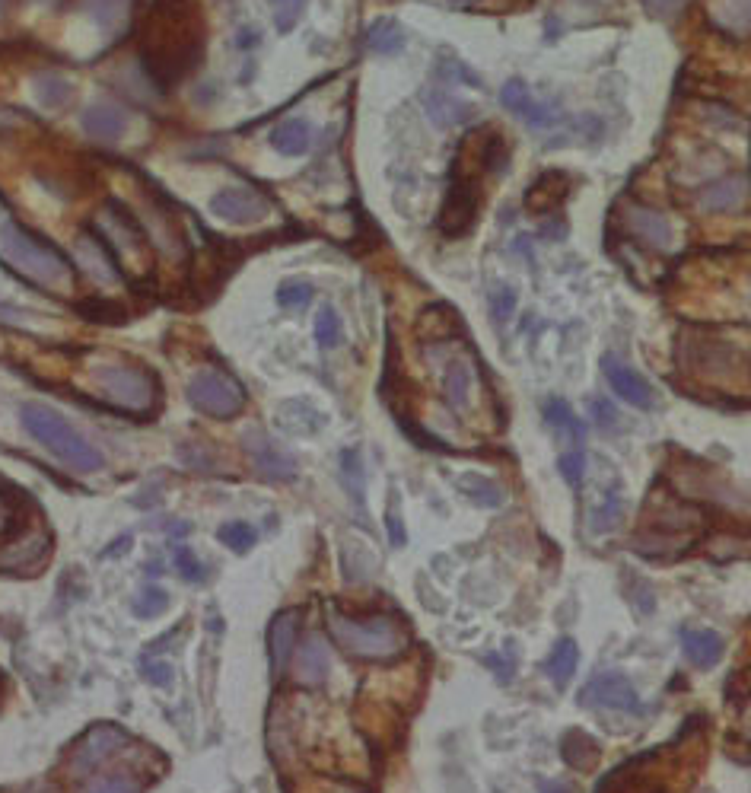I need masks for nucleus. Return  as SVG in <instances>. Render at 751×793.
<instances>
[{"mask_svg": "<svg viewBox=\"0 0 751 793\" xmlns=\"http://www.w3.org/2000/svg\"><path fill=\"white\" fill-rule=\"evenodd\" d=\"M681 650H685V657L701 666V669H710L723 660L726 653V644L723 637L716 631H707V628H681Z\"/></svg>", "mask_w": 751, "mask_h": 793, "instance_id": "nucleus-17", "label": "nucleus"}, {"mask_svg": "<svg viewBox=\"0 0 751 793\" xmlns=\"http://www.w3.org/2000/svg\"><path fill=\"white\" fill-rule=\"evenodd\" d=\"M125 128H128V118L118 106H112V102H96V106L83 112V131L102 144L118 141V137L125 134Z\"/></svg>", "mask_w": 751, "mask_h": 793, "instance_id": "nucleus-18", "label": "nucleus"}, {"mask_svg": "<svg viewBox=\"0 0 751 793\" xmlns=\"http://www.w3.org/2000/svg\"><path fill=\"white\" fill-rule=\"evenodd\" d=\"M522 118H526L532 128H557V125H564L567 112H564L561 102H538L535 99L532 109L522 115Z\"/></svg>", "mask_w": 751, "mask_h": 793, "instance_id": "nucleus-35", "label": "nucleus"}, {"mask_svg": "<svg viewBox=\"0 0 751 793\" xmlns=\"http://www.w3.org/2000/svg\"><path fill=\"white\" fill-rule=\"evenodd\" d=\"M516 249H519L522 258H529V262H532V243H529L526 236H519V239H516Z\"/></svg>", "mask_w": 751, "mask_h": 793, "instance_id": "nucleus-51", "label": "nucleus"}, {"mask_svg": "<svg viewBox=\"0 0 751 793\" xmlns=\"http://www.w3.org/2000/svg\"><path fill=\"white\" fill-rule=\"evenodd\" d=\"M573 188V179L561 169H548L526 188V211L529 214H551L554 208H561Z\"/></svg>", "mask_w": 751, "mask_h": 793, "instance_id": "nucleus-13", "label": "nucleus"}, {"mask_svg": "<svg viewBox=\"0 0 751 793\" xmlns=\"http://www.w3.org/2000/svg\"><path fill=\"white\" fill-rule=\"evenodd\" d=\"M513 309H516V290L510 284H497L491 290V316L497 325H506L513 316Z\"/></svg>", "mask_w": 751, "mask_h": 793, "instance_id": "nucleus-40", "label": "nucleus"}, {"mask_svg": "<svg viewBox=\"0 0 751 793\" xmlns=\"http://www.w3.org/2000/svg\"><path fill=\"white\" fill-rule=\"evenodd\" d=\"M274 10V26L277 32H293V26L300 23V16L306 10L309 0H268Z\"/></svg>", "mask_w": 751, "mask_h": 793, "instance_id": "nucleus-38", "label": "nucleus"}, {"mask_svg": "<svg viewBox=\"0 0 751 793\" xmlns=\"http://www.w3.org/2000/svg\"><path fill=\"white\" fill-rule=\"evenodd\" d=\"M573 128L580 131V137L589 144H599L605 137V122L599 115H580V125H573Z\"/></svg>", "mask_w": 751, "mask_h": 793, "instance_id": "nucleus-46", "label": "nucleus"}, {"mask_svg": "<svg viewBox=\"0 0 751 793\" xmlns=\"http://www.w3.org/2000/svg\"><path fill=\"white\" fill-rule=\"evenodd\" d=\"M220 542H223L226 548H233L236 555H242V551H249V548L258 542V536H255V529H252L249 523L236 520V523L220 526Z\"/></svg>", "mask_w": 751, "mask_h": 793, "instance_id": "nucleus-37", "label": "nucleus"}, {"mask_svg": "<svg viewBox=\"0 0 751 793\" xmlns=\"http://www.w3.org/2000/svg\"><path fill=\"white\" fill-rule=\"evenodd\" d=\"M433 74L440 77V80H452V83H465V86H475V90H481L484 80L471 71V67L465 61H459L456 55H440V61H436L433 67Z\"/></svg>", "mask_w": 751, "mask_h": 793, "instance_id": "nucleus-32", "label": "nucleus"}, {"mask_svg": "<svg viewBox=\"0 0 751 793\" xmlns=\"http://www.w3.org/2000/svg\"><path fill=\"white\" fill-rule=\"evenodd\" d=\"M592 415H596V421H599L602 430H611V427L618 424V411H615V405L605 402V399H596V402H592Z\"/></svg>", "mask_w": 751, "mask_h": 793, "instance_id": "nucleus-48", "label": "nucleus"}, {"mask_svg": "<svg viewBox=\"0 0 751 793\" xmlns=\"http://www.w3.org/2000/svg\"><path fill=\"white\" fill-rule=\"evenodd\" d=\"M557 469H561L564 481L570 488H580L583 485V475H586V450H567L557 459Z\"/></svg>", "mask_w": 751, "mask_h": 793, "instance_id": "nucleus-39", "label": "nucleus"}, {"mask_svg": "<svg viewBox=\"0 0 751 793\" xmlns=\"http://www.w3.org/2000/svg\"><path fill=\"white\" fill-rule=\"evenodd\" d=\"M545 421L557 430V434L567 437L573 443L570 450H583V443H586V424L573 415V408L564 399H548L545 402Z\"/></svg>", "mask_w": 751, "mask_h": 793, "instance_id": "nucleus-22", "label": "nucleus"}, {"mask_svg": "<svg viewBox=\"0 0 751 793\" xmlns=\"http://www.w3.org/2000/svg\"><path fill=\"white\" fill-rule=\"evenodd\" d=\"M421 102H424L427 118L436 128H456V125H465V122L475 118V106H468V102H462L452 93L440 90V86H430V90H424Z\"/></svg>", "mask_w": 751, "mask_h": 793, "instance_id": "nucleus-14", "label": "nucleus"}, {"mask_svg": "<svg viewBox=\"0 0 751 793\" xmlns=\"http://www.w3.org/2000/svg\"><path fill=\"white\" fill-rule=\"evenodd\" d=\"M312 284H303V281H284L281 287H277V303H281L284 309H300L312 300Z\"/></svg>", "mask_w": 751, "mask_h": 793, "instance_id": "nucleus-41", "label": "nucleus"}, {"mask_svg": "<svg viewBox=\"0 0 751 793\" xmlns=\"http://www.w3.org/2000/svg\"><path fill=\"white\" fill-rule=\"evenodd\" d=\"M96 389L102 392L112 408L128 411V415H150L160 402V383L156 376L144 367H128V364H109L93 373Z\"/></svg>", "mask_w": 751, "mask_h": 793, "instance_id": "nucleus-5", "label": "nucleus"}, {"mask_svg": "<svg viewBox=\"0 0 751 793\" xmlns=\"http://www.w3.org/2000/svg\"><path fill=\"white\" fill-rule=\"evenodd\" d=\"M169 609V593L163 590V586H144V590H137L134 599H131V612L137 618H156V615H163Z\"/></svg>", "mask_w": 751, "mask_h": 793, "instance_id": "nucleus-31", "label": "nucleus"}, {"mask_svg": "<svg viewBox=\"0 0 751 793\" xmlns=\"http://www.w3.org/2000/svg\"><path fill=\"white\" fill-rule=\"evenodd\" d=\"M125 746H128L125 730L115 727V723H99V727H93L80 739V746L71 758V774H90L96 765H102Z\"/></svg>", "mask_w": 751, "mask_h": 793, "instance_id": "nucleus-8", "label": "nucleus"}, {"mask_svg": "<svg viewBox=\"0 0 751 793\" xmlns=\"http://www.w3.org/2000/svg\"><path fill=\"white\" fill-rule=\"evenodd\" d=\"M328 631H331V637H335V644L357 660H395L411 644L408 631L401 628L395 618H386V615L357 622V618H347V615L331 609L328 612Z\"/></svg>", "mask_w": 751, "mask_h": 793, "instance_id": "nucleus-3", "label": "nucleus"}, {"mask_svg": "<svg viewBox=\"0 0 751 793\" xmlns=\"http://www.w3.org/2000/svg\"><path fill=\"white\" fill-rule=\"evenodd\" d=\"M147 574H163V564H160V561H156V564L150 561V564H147Z\"/></svg>", "mask_w": 751, "mask_h": 793, "instance_id": "nucleus-53", "label": "nucleus"}, {"mask_svg": "<svg viewBox=\"0 0 751 793\" xmlns=\"http://www.w3.org/2000/svg\"><path fill=\"white\" fill-rule=\"evenodd\" d=\"M309 137H312V131L306 122H300V118H287V122L274 125L271 147L277 153H287V157H300V153H306V147H309Z\"/></svg>", "mask_w": 751, "mask_h": 793, "instance_id": "nucleus-26", "label": "nucleus"}, {"mask_svg": "<svg viewBox=\"0 0 751 793\" xmlns=\"http://www.w3.org/2000/svg\"><path fill=\"white\" fill-rule=\"evenodd\" d=\"M0 249H4L7 265L36 287H64L74 281L71 258L55 243H48L45 236L20 227V223L10 220L0 227Z\"/></svg>", "mask_w": 751, "mask_h": 793, "instance_id": "nucleus-2", "label": "nucleus"}, {"mask_svg": "<svg viewBox=\"0 0 751 793\" xmlns=\"http://www.w3.org/2000/svg\"><path fill=\"white\" fill-rule=\"evenodd\" d=\"M176 567H179V577L188 583H201L207 577V567L195 558V551L188 545H176Z\"/></svg>", "mask_w": 751, "mask_h": 793, "instance_id": "nucleus-42", "label": "nucleus"}, {"mask_svg": "<svg viewBox=\"0 0 751 793\" xmlns=\"http://www.w3.org/2000/svg\"><path fill=\"white\" fill-rule=\"evenodd\" d=\"M246 453L255 465V472L268 481H293L296 478V459L290 453H284L268 434L261 430H249L246 434Z\"/></svg>", "mask_w": 751, "mask_h": 793, "instance_id": "nucleus-9", "label": "nucleus"}, {"mask_svg": "<svg viewBox=\"0 0 751 793\" xmlns=\"http://www.w3.org/2000/svg\"><path fill=\"white\" fill-rule=\"evenodd\" d=\"M500 102H503V109L506 112H513V115H526L532 109V93H529V86L522 83V80H506L503 83V90H500Z\"/></svg>", "mask_w": 751, "mask_h": 793, "instance_id": "nucleus-34", "label": "nucleus"}, {"mask_svg": "<svg viewBox=\"0 0 751 793\" xmlns=\"http://www.w3.org/2000/svg\"><path fill=\"white\" fill-rule=\"evenodd\" d=\"M204 23L195 0H156L141 29V61L163 90L188 77L204 58Z\"/></svg>", "mask_w": 751, "mask_h": 793, "instance_id": "nucleus-1", "label": "nucleus"}, {"mask_svg": "<svg viewBox=\"0 0 751 793\" xmlns=\"http://www.w3.org/2000/svg\"><path fill=\"white\" fill-rule=\"evenodd\" d=\"M188 402L195 405L201 415L207 418H236L242 408H246V389L239 386V379H233L223 370H198L188 383Z\"/></svg>", "mask_w": 751, "mask_h": 793, "instance_id": "nucleus-6", "label": "nucleus"}, {"mask_svg": "<svg viewBox=\"0 0 751 793\" xmlns=\"http://www.w3.org/2000/svg\"><path fill=\"white\" fill-rule=\"evenodd\" d=\"M296 682L306 688H316L328 679V644L319 634H309L300 653H296Z\"/></svg>", "mask_w": 751, "mask_h": 793, "instance_id": "nucleus-16", "label": "nucleus"}, {"mask_svg": "<svg viewBox=\"0 0 751 793\" xmlns=\"http://www.w3.org/2000/svg\"><path fill=\"white\" fill-rule=\"evenodd\" d=\"M16 319H23L20 309L10 306V303H0V322H16Z\"/></svg>", "mask_w": 751, "mask_h": 793, "instance_id": "nucleus-50", "label": "nucleus"}, {"mask_svg": "<svg viewBox=\"0 0 751 793\" xmlns=\"http://www.w3.org/2000/svg\"><path fill=\"white\" fill-rule=\"evenodd\" d=\"M748 198V179L745 176H726L710 182L701 192V208L707 214H736Z\"/></svg>", "mask_w": 751, "mask_h": 793, "instance_id": "nucleus-15", "label": "nucleus"}, {"mask_svg": "<svg viewBox=\"0 0 751 793\" xmlns=\"http://www.w3.org/2000/svg\"><path fill=\"white\" fill-rule=\"evenodd\" d=\"M316 341L322 348H338L344 341V329H341V316L331 306H322L316 316Z\"/></svg>", "mask_w": 751, "mask_h": 793, "instance_id": "nucleus-33", "label": "nucleus"}, {"mask_svg": "<svg viewBox=\"0 0 751 793\" xmlns=\"http://www.w3.org/2000/svg\"><path fill=\"white\" fill-rule=\"evenodd\" d=\"M627 227H631V233L637 239H643L646 246H653V249H666L672 243V227H669V220L650 211V208H631L627 211Z\"/></svg>", "mask_w": 751, "mask_h": 793, "instance_id": "nucleus-20", "label": "nucleus"}, {"mask_svg": "<svg viewBox=\"0 0 751 793\" xmlns=\"http://www.w3.org/2000/svg\"><path fill=\"white\" fill-rule=\"evenodd\" d=\"M144 784L131 781L128 774H102V778H93L80 793H141Z\"/></svg>", "mask_w": 751, "mask_h": 793, "instance_id": "nucleus-36", "label": "nucleus"}, {"mask_svg": "<svg viewBox=\"0 0 751 793\" xmlns=\"http://www.w3.org/2000/svg\"><path fill=\"white\" fill-rule=\"evenodd\" d=\"M338 472H341V481H344L347 494H351V501L363 510L366 507V475H363L360 450H341Z\"/></svg>", "mask_w": 751, "mask_h": 793, "instance_id": "nucleus-27", "label": "nucleus"}, {"mask_svg": "<svg viewBox=\"0 0 751 793\" xmlns=\"http://www.w3.org/2000/svg\"><path fill=\"white\" fill-rule=\"evenodd\" d=\"M456 485H459V491L468 497V501L478 504V507H500L506 501V491L497 485V481L484 478V475H475V472L459 475Z\"/></svg>", "mask_w": 751, "mask_h": 793, "instance_id": "nucleus-25", "label": "nucleus"}, {"mask_svg": "<svg viewBox=\"0 0 751 793\" xmlns=\"http://www.w3.org/2000/svg\"><path fill=\"white\" fill-rule=\"evenodd\" d=\"M131 542H134L131 536H121V539H115V545H112V548L102 551L99 558H115V555H121V551H125V548H131Z\"/></svg>", "mask_w": 751, "mask_h": 793, "instance_id": "nucleus-49", "label": "nucleus"}, {"mask_svg": "<svg viewBox=\"0 0 751 793\" xmlns=\"http://www.w3.org/2000/svg\"><path fill=\"white\" fill-rule=\"evenodd\" d=\"M576 666H580V647H576L573 637H561L551 653H548V660H545V672H548V679L557 685V688H564L570 679H573V672Z\"/></svg>", "mask_w": 751, "mask_h": 793, "instance_id": "nucleus-23", "label": "nucleus"}, {"mask_svg": "<svg viewBox=\"0 0 751 793\" xmlns=\"http://www.w3.org/2000/svg\"><path fill=\"white\" fill-rule=\"evenodd\" d=\"M211 214H217L226 223H258L268 214V201L258 192H252V188L230 185V188H220L211 198Z\"/></svg>", "mask_w": 751, "mask_h": 793, "instance_id": "nucleus-11", "label": "nucleus"}, {"mask_svg": "<svg viewBox=\"0 0 751 793\" xmlns=\"http://www.w3.org/2000/svg\"><path fill=\"white\" fill-rule=\"evenodd\" d=\"M45 551H48V536L23 539L16 548L0 551V567H29V564H36Z\"/></svg>", "mask_w": 751, "mask_h": 793, "instance_id": "nucleus-30", "label": "nucleus"}, {"mask_svg": "<svg viewBox=\"0 0 751 793\" xmlns=\"http://www.w3.org/2000/svg\"><path fill=\"white\" fill-rule=\"evenodd\" d=\"M405 29H401L398 20H376L370 29H366V48L373 51V55H401L405 51Z\"/></svg>", "mask_w": 751, "mask_h": 793, "instance_id": "nucleus-24", "label": "nucleus"}, {"mask_svg": "<svg viewBox=\"0 0 751 793\" xmlns=\"http://www.w3.org/2000/svg\"><path fill=\"white\" fill-rule=\"evenodd\" d=\"M602 373L608 379V386L615 389L618 399H624L627 405H634V408H653L650 383H646V379L634 367H627L624 360H618L615 354H605L602 357Z\"/></svg>", "mask_w": 751, "mask_h": 793, "instance_id": "nucleus-12", "label": "nucleus"}, {"mask_svg": "<svg viewBox=\"0 0 751 793\" xmlns=\"http://www.w3.org/2000/svg\"><path fill=\"white\" fill-rule=\"evenodd\" d=\"M621 516H624V497H621L618 488H608L602 494L599 507L592 510V523L589 526H592V532H611L621 523Z\"/></svg>", "mask_w": 751, "mask_h": 793, "instance_id": "nucleus-29", "label": "nucleus"}, {"mask_svg": "<svg viewBox=\"0 0 751 793\" xmlns=\"http://www.w3.org/2000/svg\"><path fill=\"white\" fill-rule=\"evenodd\" d=\"M583 704H596V708H611V711H640V695L637 688L627 682L621 672H602L583 688Z\"/></svg>", "mask_w": 751, "mask_h": 793, "instance_id": "nucleus-10", "label": "nucleus"}, {"mask_svg": "<svg viewBox=\"0 0 751 793\" xmlns=\"http://www.w3.org/2000/svg\"><path fill=\"white\" fill-rule=\"evenodd\" d=\"M39 96L48 102V106H55V102H64V96H71V86H67L61 77H42L39 80Z\"/></svg>", "mask_w": 751, "mask_h": 793, "instance_id": "nucleus-44", "label": "nucleus"}, {"mask_svg": "<svg viewBox=\"0 0 751 793\" xmlns=\"http://www.w3.org/2000/svg\"><path fill=\"white\" fill-rule=\"evenodd\" d=\"M386 529H389V542H392L395 548L405 545V526H401V516H398V497H395V494H392V501H389Z\"/></svg>", "mask_w": 751, "mask_h": 793, "instance_id": "nucleus-47", "label": "nucleus"}, {"mask_svg": "<svg viewBox=\"0 0 751 793\" xmlns=\"http://www.w3.org/2000/svg\"><path fill=\"white\" fill-rule=\"evenodd\" d=\"M643 10L656 16V20H672V16L681 13V7H685V0H640Z\"/></svg>", "mask_w": 751, "mask_h": 793, "instance_id": "nucleus-45", "label": "nucleus"}, {"mask_svg": "<svg viewBox=\"0 0 751 793\" xmlns=\"http://www.w3.org/2000/svg\"><path fill=\"white\" fill-rule=\"evenodd\" d=\"M443 392H446V402L462 411L468 408V395H471V367L465 360H449V367L443 373Z\"/></svg>", "mask_w": 751, "mask_h": 793, "instance_id": "nucleus-28", "label": "nucleus"}, {"mask_svg": "<svg viewBox=\"0 0 751 793\" xmlns=\"http://www.w3.org/2000/svg\"><path fill=\"white\" fill-rule=\"evenodd\" d=\"M478 211H481V188H478L475 176L452 169L449 192H446L443 208H440V233L449 239L468 236L478 223Z\"/></svg>", "mask_w": 751, "mask_h": 793, "instance_id": "nucleus-7", "label": "nucleus"}, {"mask_svg": "<svg viewBox=\"0 0 751 793\" xmlns=\"http://www.w3.org/2000/svg\"><path fill=\"white\" fill-rule=\"evenodd\" d=\"M20 421L29 430V437H36L48 453H55L74 472L102 469V453L86 437H80L71 427V421H64L58 411H51L45 405H23Z\"/></svg>", "mask_w": 751, "mask_h": 793, "instance_id": "nucleus-4", "label": "nucleus"}, {"mask_svg": "<svg viewBox=\"0 0 751 793\" xmlns=\"http://www.w3.org/2000/svg\"><path fill=\"white\" fill-rule=\"evenodd\" d=\"M141 676L156 685V688H169L172 685V666L166 660H153V657H144L141 660Z\"/></svg>", "mask_w": 751, "mask_h": 793, "instance_id": "nucleus-43", "label": "nucleus"}, {"mask_svg": "<svg viewBox=\"0 0 751 793\" xmlns=\"http://www.w3.org/2000/svg\"><path fill=\"white\" fill-rule=\"evenodd\" d=\"M296 625H300V615L296 612H281L274 618L271 634H268V647H271V669L274 676H281L290 663L293 641H296Z\"/></svg>", "mask_w": 751, "mask_h": 793, "instance_id": "nucleus-21", "label": "nucleus"}, {"mask_svg": "<svg viewBox=\"0 0 751 793\" xmlns=\"http://www.w3.org/2000/svg\"><path fill=\"white\" fill-rule=\"evenodd\" d=\"M274 421H277V427L284 430V434L306 437V434H319L322 424H325V415L316 405H309L303 399H290V402H281Z\"/></svg>", "mask_w": 751, "mask_h": 793, "instance_id": "nucleus-19", "label": "nucleus"}, {"mask_svg": "<svg viewBox=\"0 0 751 793\" xmlns=\"http://www.w3.org/2000/svg\"><path fill=\"white\" fill-rule=\"evenodd\" d=\"M0 529H7V504L0 501Z\"/></svg>", "mask_w": 751, "mask_h": 793, "instance_id": "nucleus-52", "label": "nucleus"}]
</instances>
